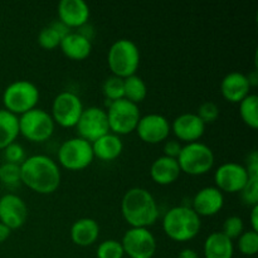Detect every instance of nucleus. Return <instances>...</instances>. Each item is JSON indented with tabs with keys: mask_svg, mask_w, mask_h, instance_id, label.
I'll return each mask as SVG.
<instances>
[{
	"mask_svg": "<svg viewBox=\"0 0 258 258\" xmlns=\"http://www.w3.org/2000/svg\"><path fill=\"white\" fill-rule=\"evenodd\" d=\"M58 164L47 155H32L20 164V181L38 194H52L59 188Z\"/></svg>",
	"mask_w": 258,
	"mask_h": 258,
	"instance_id": "obj_1",
	"label": "nucleus"
},
{
	"mask_svg": "<svg viewBox=\"0 0 258 258\" xmlns=\"http://www.w3.org/2000/svg\"><path fill=\"white\" fill-rule=\"evenodd\" d=\"M121 213L131 228H149L158 221L159 207L150 191L136 186L123 194Z\"/></svg>",
	"mask_w": 258,
	"mask_h": 258,
	"instance_id": "obj_2",
	"label": "nucleus"
},
{
	"mask_svg": "<svg viewBox=\"0 0 258 258\" xmlns=\"http://www.w3.org/2000/svg\"><path fill=\"white\" fill-rule=\"evenodd\" d=\"M201 217L191 207H173L165 213L163 219V231L175 242H188L201 232Z\"/></svg>",
	"mask_w": 258,
	"mask_h": 258,
	"instance_id": "obj_3",
	"label": "nucleus"
},
{
	"mask_svg": "<svg viewBox=\"0 0 258 258\" xmlns=\"http://www.w3.org/2000/svg\"><path fill=\"white\" fill-rule=\"evenodd\" d=\"M107 64L112 76L122 80L136 75L140 66V50L130 39H118L110 47L107 53Z\"/></svg>",
	"mask_w": 258,
	"mask_h": 258,
	"instance_id": "obj_4",
	"label": "nucleus"
},
{
	"mask_svg": "<svg viewBox=\"0 0 258 258\" xmlns=\"http://www.w3.org/2000/svg\"><path fill=\"white\" fill-rule=\"evenodd\" d=\"M38 101H39V90L30 81H15L10 83L3 92L4 110L9 111L18 117L37 107Z\"/></svg>",
	"mask_w": 258,
	"mask_h": 258,
	"instance_id": "obj_5",
	"label": "nucleus"
},
{
	"mask_svg": "<svg viewBox=\"0 0 258 258\" xmlns=\"http://www.w3.org/2000/svg\"><path fill=\"white\" fill-rule=\"evenodd\" d=\"M176 160L181 173L193 176L204 175L213 168L214 153L208 145L197 141L184 145Z\"/></svg>",
	"mask_w": 258,
	"mask_h": 258,
	"instance_id": "obj_6",
	"label": "nucleus"
},
{
	"mask_svg": "<svg viewBox=\"0 0 258 258\" xmlns=\"http://www.w3.org/2000/svg\"><path fill=\"white\" fill-rule=\"evenodd\" d=\"M106 115L110 133L117 136L134 133L141 117L139 106L125 98L108 103Z\"/></svg>",
	"mask_w": 258,
	"mask_h": 258,
	"instance_id": "obj_7",
	"label": "nucleus"
},
{
	"mask_svg": "<svg viewBox=\"0 0 258 258\" xmlns=\"http://www.w3.org/2000/svg\"><path fill=\"white\" fill-rule=\"evenodd\" d=\"M19 135L32 143H44L54 133L55 123L50 113L42 108H33L19 116Z\"/></svg>",
	"mask_w": 258,
	"mask_h": 258,
	"instance_id": "obj_8",
	"label": "nucleus"
},
{
	"mask_svg": "<svg viewBox=\"0 0 258 258\" xmlns=\"http://www.w3.org/2000/svg\"><path fill=\"white\" fill-rule=\"evenodd\" d=\"M58 163L70 171H80L92 164V145L81 138H72L66 140L59 146L57 153Z\"/></svg>",
	"mask_w": 258,
	"mask_h": 258,
	"instance_id": "obj_9",
	"label": "nucleus"
},
{
	"mask_svg": "<svg viewBox=\"0 0 258 258\" xmlns=\"http://www.w3.org/2000/svg\"><path fill=\"white\" fill-rule=\"evenodd\" d=\"M83 110L85 107H83L82 101L76 93L63 91L58 93L53 100L50 116L54 123L62 127L71 128L76 127Z\"/></svg>",
	"mask_w": 258,
	"mask_h": 258,
	"instance_id": "obj_10",
	"label": "nucleus"
},
{
	"mask_svg": "<svg viewBox=\"0 0 258 258\" xmlns=\"http://www.w3.org/2000/svg\"><path fill=\"white\" fill-rule=\"evenodd\" d=\"M122 248L130 258H153L158 244L149 228H130L122 237Z\"/></svg>",
	"mask_w": 258,
	"mask_h": 258,
	"instance_id": "obj_11",
	"label": "nucleus"
},
{
	"mask_svg": "<svg viewBox=\"0 0 258 258\" xmlns=\"http://www.w3.org/2000/svg\"><path fill=\"white\" fill-rule=\"evenodd\" d=\"M76 128L78 131V138L92 144L101 136L110 133L106 111L97 106L85 108Z\"/></svg>",
	"mask_w": 258,
	"mask_h": 258,
	"instance_id": "obj_12",
	"label": "nucleus"
},
{
	"mask_svg": "<svg viewBox=\"0 0 258 258\" xmlns=\"http://www.w3.org/2000/svg\"><path fill=\"white\" fill-rule=\"evenodd\" d=\"M249 176L244 165L238 163L222 164L214 173V183L222 193H239L248 181Z\"/></svg>",
	"mask_w": 258,
	"mask_h": 258,
	"instance_id": "obj_13",
	"label": "nucleus"
},
{
	"mask_svg": "<svg viewBox=\"0 0 258 258\" xmlns=\"http://www.w3.org/2000/svg\"><path fill=\"white\" fill-rule=\"evenodd\" d=\"M135 131L144 143L155 145L168 139L171 128L170 122L165 116L159 113H149L140 117Z\"/></svg>",
	"mask_w": 258,
	"mask_h": 258,
	"instance_id": "obj_14",
	"label": "nucleus"
},
{
	"mask_svg": "<svg viewBox=\"0 0 258 258\" xmlns=\"http://www.w3.org/2000/svg\"><path fill=\"white\" fill-rule=\"evenodd\" d=\"M28 218V208L17 194L8 193L0 198V223L10 231L22 228Z\"/></svg>",
	"mask_w": 258,
	"mask_h": 258,
	"instance_id": "obj_15",
	"label": "nucleus"
},
{
	"mask_svg": "<svg viewBox=\"0 0 258 258\" xmlns=\"http://www.w3.org/2000/svg\"><path fill=\"white\" fill-rule=\"evenodd\" d=\"M171 131L179 141L190 144L197 143L206 133V123L197 113L188 112L179 115L170 125Z\"/></svg>",
	"mask_w": 258,
	"mask_h": 258,
	"instance_id": "obj_16",
	"label": "nucleus"
},
{
	"mask_svg": "<svg viewBox=\"0 0 258 258\" xmlns=\"http://www.w3.org/2000/svg\"><path fill=\"white\" fill-rule=\"evenodd\" d=\"M58 20L68 29H80L88 24L90 19V7L83 0H62L57 7Z\"/></svg>",
	"mask_w": 258,
	"mask_h": 258,
	"instance_id": "obj_17",
	"label": "nucleus"
},
{
	"mask_svg": "<svg viewBox=\"0 0 258 258\" xmlns=\"http://www.w3.org/2000/svg\"><path fill=\"white\" fill-rule=\"evenodd\" d=\"M223 206V193L216 186H206L194 196L191 209L199 217H213L222 211Z\"/></svg>",
	"mask_w": 258,
	"mask_h": 258,
	"instance_id": "obj_18",
	"label": "nucleus"
},
{
	"mask_svg": "<svg viewBox=\"0 0 258 258\" xmlns=\"http://www.w3.org/2000/svg\"><path fill=\"white\" fill-rule=\"evenodd\" d=\"M251 85L247 75L241 72H231L224 76L221 82V93L226 101L239 103L251 93Z\"/></svg>",
	"mask_w": 258,
	"mask_h": 258,
	"instance_id": "obj_19",
	"label": "nucleus"
},
{
	"mask_svg": "<svg viewBox=\"0 0 258 258\" xmlns=\"http://www.w3.org/2000/svg\"><path fill=\"white\" fill-rule=\"evenodd\" d=\"M181 170L176 159L160 156L156 159L150 168V176L159 185H170L180 176Z\"/></svg>",
	"mask_w": 258,
	"mask_h": 258,
	"instance_id": "obj_20",
	"label": "nucleus"
},
{
	"mask_svg": "<svg viewBox=\"0 0 258 258\" xmlns=\"http://www.w3.org/2000/svg\"><path fill=\"white\" fill-rule=\"evenodd\" d=\"M60 50L67 58L72 60H83L90 57L92 52V43L88 38L78 32H70L62 38L59 44Z\"/></svg>",
	"mask_w": 258,
	"mask_h": 258,
	"instance_id": "obj_21",
	"label": "nucleus"
},
{
	"mask_svg": "<svg viewBox=\"0 0 258 258\" xmlns=\"http://www.w3.org/2000/svg\"><path fill=\"white\" fill-rule=\"evenodd\" d=\"M93 156L101 161H113L122 154L123 143L120 136L112 133L101 136L92 144Z\"/></svg>",
	"mask_w": 258,
	"mask_h": 258,
	"instance_id": "obj_22",
	"label": "nucleus"
},
{
	"mask_svg": "<svg viewBox=\"0 0 258 258\" xmlns=\"http://www.w3.org/2000/svg\"><path fill=\"white\" fill-rule=\"evenodd\" d=\"M70 234L72 242L77 246H92L100 236V226L93 218H81L72 224Z\"/></svg>",
	"mask_w": 258,
	"mask_h": 258,
	"instance_id": "obj_23",
	"label": "nucleus"
},
{
	"mask_svg": "<svg viewBox=\"0 0 258 258\" xmlns=\"http://www.w3.org/2000/svg\"><path fill=\"white\" fill-rule=\"evenodd\" d=\"M203 252L206 258H233V241L224 236L222 232H213L207 237Z\"/></svg>",
	"mask_w": 258,
	"mask_h": 258,
	"instance_id": "obj_24",
	"label": "nucleus"
},
{
	"mask_svg": "<svg viewBox=\"0 0 258 258\" xmlns=\"http://www.w3.org/2000/svg\"><path fill=\"white\" fill-rule=\"evenodd\" d=\"M19 136V118L9 111L0 110V150L15 143Z\"/></svg>",
	"mask_w": 258,
	"mask_h": 258,
	"instance_id": "obj_25",
	"label": "nucleus"
},
{
	"mask_svg": "<svg viewBox=\"0 0 258 258\" xmlns=\"http://www.w3.org/2000/svg\"><path fill=\"white\" fill-rule=\"evenodd\" d=\"M148 96V86L138 75H133L123 80V98L139 105Z\"/></svg>",
	"mask_w": 258,
	"mask_h": 258,
	"instance_id": "obj_26",
	"label": "nucleus"
},
{
	"mask_svg": "<svg viewBox=\"0 0 258 258\" xmlns=\"http://www.w3.org/2000/svg\"><path fill=\"white\" fill-rule=\"evenodd\" d=\"M239 105V116L242 121L248 127L256 130L258 127V97L253 93H249L244 100H242Z\"/></svg>",
	"mask_w": 258,
	"mask_h": 258,
	"instance_id": "obj_27",
	"label": "nucleus"
},
{
	"mask_svg": "<svg viewBox=\"0 0 258 258\" xmlns=\"http://www.w3.org/2000/svg\"><path fill=\"white\" fill-rule=\"evenodd\" d=\"M102 92L106 98V102H113L123 98V80L116 76H111L103 82Z\"/></svg>",
	"mask_w": 258,
	"mask_h": 258,
	"instance_id": "obj_28",
	"label": "nucleus"
},
{
	"mask_svg": "<svg viewBox=\"0 0 258 258\" xmlns=\"http://www.w3.org/2000/svg\"><path fill=\"white\" fill-rule=\"evenodd\" d=\"M60 40H62V35L50 24L43 28L38 34V43L45 50H53L59 47Z\"/></svg>",
	"mask_w": 258,
	"mask_h": 258,
	"instance_id": "obj_29",
	"label": "nucleus"
},
{
	"mask_svg": "<svg viewBox=\"0 0 258 258\" xmlns=\"http://www.w3.org/2000/svg\"><path fill=\"white\" fill-rule=\"evenodd\" d=\"M96 256L97 258H123L125 252L121 242L116 239H106L98 244Z\"/></svg>",
	"mask_w": 258,
	"mask_h": 258,
	"instance_id": "obj_30",
	"label": "nucleus"
},
{
	"mask_svg": "<svg viewBox=\"0 0 258 258\" xmlns=\"http://www.w3.org/2000/svg\"><path fill=\"white\" fill-rule=\"evenodd\" d=\"M238 249L244 256H254L258 252V232L244 231L238 237Z\"/></svg>",
	"mask_w": 258,
	"mask_h": 258,
	"instance_id": "obj_31",
	"label": "nucleus"
},
{
	"mask_svg": "<svg viewBox=\"0 0 258 258\" xmlns=\"http://www.w3.org/2000/svg\"><path fill=\"white\" fill-rule=\"evenodd\" d=\"M0 181L4 185L14 186L18 185L20 181V165L12 163H3L0 165Z\"/></svg>",
	"mask_w": 258,
	"mask_h": 258,
	"instance_id": "obj_32",
	"label": "nucleus"
},
{
	"mask_svg": "<svg viewBox=\"0 0 258 258\" xmlns=\"http://www.w3.org/2000/svg\"><path fill=\"white\" fill-rule=\"evenodd\" d=\"M244 232L243 219L238 216H231L224 221L222 227V233L228 237L231 241L237 239Z\"/></svg>",
	"mask_w": 258,
	"mask_h": 258,
	"instance_id": "obj_33",
	"label": "nucleus"
},
{
	"mask_svg": "<svg viewBox=\"0 0 258 258\" xmlns=\"http://www.w3.org/2000/svg\"><path fill=\"white\" fill-rule=\"evenodd\" d=\"M242 202L247 206H258V178H249L241 191Z\"/></svg>",
	"mask_w": 258,
	"mask_h": 258,
	"instance_id": "obj_34",
	"label": "nucleus"
},
{
	"mask_svg": "<svg viewBox=\"0 0 258 258\" xmlns=\"http://www.w3.org/2000/svg\"><path fill=\"white\" fill-rule=\"evenodd\" d=\"M198 117L206 123V126L208 123H213L214 121L218 118L219 116V107L217 103L212 102V101H207V102L202 103L198 108V112H197Z\"/></svg>",
	"mask_w": 258,
	"mask_h": 258,
	"instance_id": "obj_35",
	"label": "nucleus"
},
{
	"mask_svg": "<svg viewBox=\"0 0 258 258\" xmlns=\"http://www.w3.org/2000/svg\"><path fill=\"white\" fill-rule=\"evenodd\" d=\"M4 158L7 163L20 164L25 160V151L23 146L18 143H13L4 149Z\"/></svg>",
	"mask_w": 258,
	"mask_h": 258,
	"instance_id": "obj_36",
	"label": "nucleus"
},
{
	"mask_svg": "<svg viewBox=\"0 0 258 258\" xmlns=\"http://www.w3.org/2000/svg\"><path fill=\"white\" fill-rule=\"evenodd\" d=\"M244 168H246L249 178H258V154L256 150H253L247 156Z\"/></svg>",
	"mask_w": 258,
	"mask_h": 258,
	"instance_id": "obj_37",
	"label": "nucleus"
},
{
	"mask_svg": "<svg viewBox=\"0 0 258 258\" xmlns=\"http://www.w3.org/2000/svg\"><path fill=\"white\" fill-rule=\"evenodd\" d=\"M181 144L176 140H169L164 144V156H168L171 159H178L179 154L181 151Z\"/></svg>",
	"mask_w": 258,
	"mask_h": 258,
	"instance_id": "obj_38",
	"label": "nucleus"
},
{
	"mask_svg": "<svg viewBox=\"0 0 258 258\" xmlns=\"http://www.w3.org/2000/svg\"><path fill=\"white\" fill-rule=\"evenodd\" d=\"M249 221H251L252 231L258 232V206L252 207L251 216H249Z\"/></svg>",
	"mask_w": 258,
	"mask_h": 258,
	"instance_id": "obj_39",
	"label": "nucleus"
},
{
	"mask_svg": "<svg viewBox=\"0 0 258 258\" xmlns=\"http://www.w3.org/2000/svg\"><path fill=\"white\" fill-rule=\"evenodd\" d=\"M10 234H12V231H10L7 226L0 223V244L4 243V242L9 238Z\"/></svg>",
	"mask_w": 258,
	"mask_h": 258,
	"instance_id": "obj_40",
	"label": "nucleus"
},
{
	"mask_svg": "<svg viewBox=\"0 0 258 258\" xmlns=\"http://www.w3.org/2000/svg\"><path fill=\"white\" fill-rule=\"evenodd\" d=\"M178 258H199L198 253L191 248H184L179 252Z\"/></svg>",
	"mask_w": 258,
	"mask_h": 258,
	"instance_id": "obj_41",
	"label": "nucleus"
},
{
	"mask_svg": "<svg viewBox=\"0 0 258 258\" xmlns=\"http://www.w3.org/2000/svg\"><path fill=\"white\" fill-rule=\"evenodd\" d=\"M247 78H248V82H249V85H251V87H254V86L258 85L257 71H253L252 73H249V75L247 76Z\"/></svg>",
	"mask_w": 258,
	"mask_h": 258,
	"instance_id": "obj_42",
	"label": "nucleus"
}]
</instances>
